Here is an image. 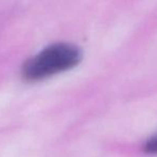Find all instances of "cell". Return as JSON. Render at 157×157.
Here are the masks:
<instances>
[{"label":"cell","instance_id":"obj_1","mask_svg":"<svg viewBox=\"0 0 157 157\" xmlns=\"http://www.w3.org/2000/svg\"><path fill=\"white\" fill-rule=\"evenodd\" d=\"M82 60V52L76 45L56 43L45 47L30 58L22 68V76L27 81H39L66 72Z\"/></svg>","mask_w":157,"mask_h":157},{"label":"cell","instance_id":"obj_2","mask_svg":"<svg viewBox=\"0 0 157 157\" xmlns=\"http://www.w3.org/2000/svg\"><path fill=\"white\" fill-rule=\"evenodd\" d=\"M143 151L147 154H157V135L147 139L143 147Z\"/></svg>","mask_w":157,"mask_h":157}]
</instances>
